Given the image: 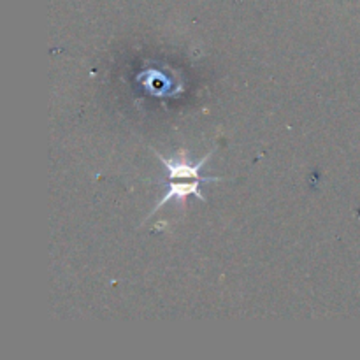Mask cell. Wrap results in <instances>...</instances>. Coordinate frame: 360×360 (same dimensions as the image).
Listing matches in <instances>:
<instances>
[{
  "mask_svg": "<svg viewBox=\"0 0 360 360\" xmlns=\"http://www.w3.org/2000/svg\"><path fill=\"white\" fill-rule=\"evenodd\" d=\"M210 157L211 153L206 155L200 162L193 164V162L186 160L185 151H179L178 157L169 158V160L162 157V155H158L160 162L165 165V169H167L169 179H207V181H218L220 178H200L199 176V169L202 167L204 162H206Z\"/></svg>",
  "mask_w": 360,
  "mask_h": 360,
  "instance_id": "cell-1",
  "label": "cell"
},
{
  "mask_svg": "<svg viewBox=\"0 0 360 360\" xmlns=\"http://www.w3.org/2000/svg\"><path fill=\"white\" fill-rule=\"evenodd\" d=\"M202 181H207V179H183V181H179V179H169V181L165 183V185H167V192H165L164 199L158 202V206H155V210L151 211V214H153L155 211L160 210L162 206H165V204L172 199L178 200V204L185 202V199L188 195H197L200 200H206L202 193L199 192V185Z\"/></svg>",
  "mask_w": 360,
  "mask_h": 360,
  "instance_id": "cell-2",
  "label": "cell"
}]
</instances>
